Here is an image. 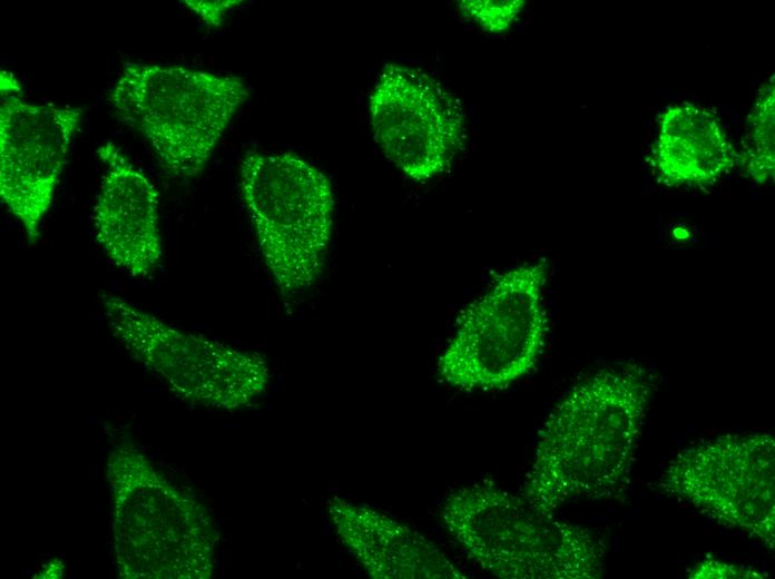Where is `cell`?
Listing matches in <instances>:
<instances>
[{
	"label": "cell",
	"mask_w": 775,
	"mask_h": 579,
	"mask_svg": "<svg viewBox=\"0 0 775 579\" xmlns=\"http://www.w3.org/2000/svg\"><path fill=\"white\" fill-rule=\"evenodd\" d=\"M330 516L342 542L372 578H469L434 542L382 511L334 498Z\"/></svg>",
	"instance_id": "7c38bea8"
},
{
	"label": "cell",
	"mask_w": 775,
	"mask_h": 579,
	"mask_svg": "<svg viewBox=\"0 0 775 579\" xmlns=\"http://www.w3.org/2000/svg\"><path fill=\"white\" fill-rule=\"evenodd\" d=\"M248 97L242 78L183 66L125 62L110 92L118 118L149 144L171 177L206 167L237 109Z\"/></svg>",
	"instance_id": "277c9868"
},
{
	"label": "cell",
	"mask_w": 775,
	"mask_h": 579,
	"mask_svg": "<svg viewBox=\"0 0 775 579\" xmlns=\"http://www.w3.org/2000/svg\"><path fill=\"white\" fill-rule=\"evenodd\" d=\"M523 1H461L465 17L489 32H501L510 27L523 7Z\"/></svg>",
	"instance_id": "9a60e30c"
},
{
	"label": "cell",
	"mask_w": 775,
	"mask_h": 579,
	"mask_svg": "<svg viewBox=\"0 0 775 579\" xmlns=\"http://www.w3.org/2000/svg\"><path fill=\"white\" fill-rule=\"evenodd\" d=\"M458 99L422 70L387 63L370 96L374 138L405 176L428 181L445 173L462 149Z\"/></svg>",
	"instance_id": "9c48e42d"
},
{
	"label": "cell",
	"mask_w": 775,
	"mask_h": 579,
	"mask_svg": "<svg viewBox=\"0 0 775 579\" xmlns=\"http://www.w3.org/2000/svg\"><path fill=\"white\" fill-rule=\"evenodd\" d=\"M97 155L107 170L94 207L96 239L117 267L149 276L164 254L158 189L112 143Z\"/></svg>",
	"instance_id": "8fae6325"
},
{
	"label": "cell",
	"mask_w": 775,
	"mask_h": 579,
	"mask_svg": "<svg viewBox=\"0 0 775 579\" xmlns=\"http://www.w3.org/2000/svg\"><path fill=\"white\" fill-rule=\"evenodd\" d=\"M185 6L195 12L207 26L217 27L226 12L237 7L242 1H184Z\"/></svg>",
	"instance_id": "e0dca14e"
},
{
	"label": "cell",
	"mask_w": 775,
	"mask_h": 579,
	"mask_svg": "<svg viewBox=\"0 0 775 579\" xmlns=\"http://www.w3.org/2000/svg\"><path fill=\"white\" fill-rule=\"evenodd\" d=\"M81 116L79 108L1 96L0 197L30 245L40 236L41 222L51 206Z\"/></svg>",
	"instance_id": "30bf717a"
},
{
	"label": "cell",
	"mask_w": 775,
	"mask_h": 579,
	"mask_svg": "<svg viewBox=\"0 0 775 579\" xmlns=\"http://www.w3.org/2000/svg\"><path fill=\"white\" fill-rule=\"evenodd\" d=\"M239 186L263 261L278 291L301 294L321 278L335 198L326 175L293 153L249 150Z\"/></svg>",
	"instance_id": "5b68a950"
},
{
	"label": "cell",
	"mask_w": 775,
	"mask_h": 579,
	"mask_svg": "<svg viewBox=\"0 0 775 579\" xmlns=\"http://www.w3.org/2000/svg\"><path fill=\"white\" fill-rule=\"evenodd\" d=\"M646 369H607L579 382L549 413L520 494L555 514L578 499H600L625 485L651 393Z\"/></svg>",
	"instance_id": "6da1fadb"
},
{
	"label": "cell",
	"mask_w": 775,
	"mask_h": 579,
	"mask_svg": "<svg viewBox=\"0 0 775 579\" xmlns=\"http://www.w3.org/2000/svg\"><path fill=\"white\" fill-rule=\"evenodd\" d=\"M660 488L768 549L775 541V440L769 433L724 435L679 452Z\"/></svg>",
	"instance_id": "ba28073f"
},
{
	"label": "cell",
	"mask_w": 775,
	"mask_h": 579,
	"mask_svg": "<svg viewBox=\"0 0 775 579\" xmlns=\"http://www.w3.org/2000/svg\"><path fill=\"white\" fill-rule=\"evenodd\" d=\"M106 477L121 578L206 579L213 575L218 532L203 504L169 483L130 446L110 453Z\"/></svg>",
	"instance_id": "3957f363"
},
{
	"label": "cell",
	"mask_w": 775,
	"mask_h": 579,
	"mask_svg": "<svg viewBox=\"0 0 775 579\" xmlns=\"http://www.w3.org/2000/svg\"><path fill=\"white\" fill-rule=\"evenodd\" d=\"M100 301L112 335L183 400L234 410L266 390L269 369L259 354L184 332L114 294Z\"/></svg>",
	"instance_id": "52a82bcc"
},
{
	"label": "cell",
	"mask_w": 775,
	"mask_h": 579,
	"mask_svg": "<svg viewBox=\"0 0 775 579\" xmlns=\"http://www.w3.org/2000/svg\"><path fill=\"white\" fill-rule=\"evenodd\" d=\"M546 259L499 274L461 314L438 371L463 391L507 389L536 365L548 333Z\"/></svg>",
	"instance_id": "8992f818"
},
{
	"label": "cell",
	"mask_w": 775,
	"mask_h": 579,
	"mask_svg": "<svg viewBox=\"0 0 775 579\" xmlns=\"http://www.w3.org/2000/svg\"><path fill=\"white\" fill-rule=\"evenodd\" d=\"M761 572L744 566L726 563L719 560L709 559L697 563L690 571L689 578H764Z\"/></svg>",
	"instance_id": "2e32d148"
},
{
	"label": "cell",
	"mask_w": 775,
	"mask_h": 579,
	"mask_svg": "<svg viewBox=\"0 0 775 579\" xmlns=\"http://www.w3.org/2000/svg\"><path fill=\"white\" fill-rule=\"evenodd\" d=\"M742 153L737 155L743 173L758 184L774 176V77L758 94L747 119Z\"/></svg>",
	"instance_id": "5bb4252c"
},
{
	"label": "cell",
	"mask_w": 775,
	"mask_h": 579,
	"mask_svg": "<svg viewBox=\"0 0 775 579\" xmlns=\"http://www.w3.org/2000/svg\"><path fill=\"white\" fill-rule=\"evenodd\" d=\"M737 154L719 120L703 107L681 102L659 117L651 165L660 184L702 187L716 183Z\"/></svg>",
	"instance_id": "4fadbf2b"
},
{
	"label": "cell",
	"mask_w": 775,
	"mask_h": 579,
	"mask_svg": "<svg viewBox=\"0 0 775 579\" xmlns=\"http://www.w3.org/2000/svg\"><path fill=\"white\" fill-rule=\"evenodd\" d=\"M447 532L502 579H596L604 547L587 528L530 504L491 480L452 490L441 508Z\"/></svg>",
	"instance_id": "7a4b0ae2"
}]
</instances>
